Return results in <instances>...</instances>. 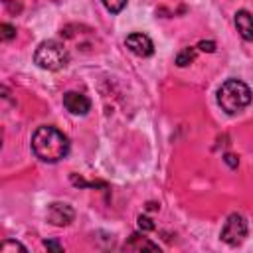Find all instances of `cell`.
I'll return each instance as SVG.
<instances>
[{
  "label": "cell",
  "instance_id": "16",
  "mask_svg": "<svg viewBox=\"0 0 253 253\" xmlns=\"http://www.w3.org/2000/svg\"><path fill=\"white\" fill-rule=\"evenodd\" d=\"M43 247L49 249V251H55V253H61L63 251V247H61V243L57 239H45L43 241Z\"/></svg>",
  "mask_w": 253,
  "mask_h": 253
},
{
  "label": "cell",
  "instance_id": "1",
  "mask_svg": "<svg viewBox=\"0 0 253 253\" xmlns=\"http://www.w3.org/2000/svg\"><path fill=\"white\" fill-rule=\"evenodd\" d=\"M32 150L42 162H57L69 152V138L55 126H40L32 134Z\"/></svg>",
  "mask_w": 253,
  "mask_h": 253
},
{
  "label": "cell",
  "instance_id": "13",
  "mask_svg": "<svg viewBox=\"0 0 253 253\" xmlns=\"http://www.w3.org/2000/svg\"><path fill=\"white\" fill-rule=\"evenodd\" d=\"M12 38H16V28L10 26V24H0V40L2 42H10Z\"/></svg>",
  "mask_w": 253,
  "mask_h": 253
},
{
  "label": "cell",
  "instance_id": "4",
  "mask_svg": "<svg viewBox=\"0 0 253 253\" xmlns=\"http://www.w3.org/2000/svg\"><path fill=\"white\" fill-rule=\"evenodd\" d=\"M219 237L229 247L241 245L245 241V237H247V219L241 213H229L225 223H223V227H221Z\"/></svg>",
  "mask_w": 253,
  "mask_h": 253
},
{
  "label": "cell",
  "instance_id": "5",
  "mask_svg": "<svg viewBox=\"0 0 253 253\" xmlns=\"http://www.w3.org/2000/svg\"><path fill=\"white\" fill-rule=\"evenodd\" d=\"M75 217V211L69 204H61V202H53L49 204L47 208V221L51 225H57V227H63V225H69Z\"/></svg>",
  "mask_w": 253,
  "mask_h": 253
},
{
  "label": "cell",
  "instance_id": "2",
  "mask_svg": "<svg viewBox=\"0 0 253 253\" xmlns=\"http://www.w3.org/2000/svg\"><path fill=\"white\" fill-rule=\"evenodd\" d=\"M251 103V89L239 79H227L217 89V105L227 115L243 111Z\"/></svg>",
  "mask_w": 253,
  "mask_h": 253
},
{
  "label": "cell",
  "instance_id": "12",
  "mask_svg": "<svg viewBox=\"0 0 253 253\" xmlns=\"http://www.w3.org/2000/svg\"><path fill=\"white\" fill-rule=\"evenodd\" d=\"M10 251H22V253H26L28 249L20 243V241H4L2 245H0V253H10Z\"/></svg>",
  "mask_w": 253,
  "mask_h": 253
},
{
  "label": "cell",
  "instance_id": "17",
  "mask_svg": "<svg viewBox=\"0 0 253 253\" xmlns=\"http://www.w3.org/2000/svg\"><path fill=\"white\" fill-rule=\"evenodd\" d=\"M223 162H225L229 168H237V164H239V158H237L235 154L227 152V154H223Z\"/></svg>",
  "mask_w": 253,
  "mask_h": 253
},
{
  "label": "cell",
  "instance_id": "8",
  "mask_svg": "<svg viewBox=\"0 0 253 253\" xmlns=\"http://www.w3.org/2000/svg\"><path fill=\"white\" fill-rule=\"evenodd\" d=\"M233 22H235V28H237L239 36H241L245 42H253V16H251V12H247V10H237Z\"/></svg>",
  "mask_w": 253,
  "mask_h": 253
},
{
  "label": "cell",
  "instance_id": "10",
  "mask_svg": "<svg viewBox=\"0 0 253 253\" xmlns=\"http://www.w3.org/2000/svg\"><path fill=\"white\" fill-rule=\"evenodd\" d=\"M194 59H196V49H194V47H186V49H182V51L176 55V65H178V67H186V65H190Z\"/></svg>",
  "mask_w": 253,
  "mask_h": 253
},
{
  "label": "cell",
  "instance_id": "3",
  "mask_svg": "<svg viewBox=\"0 0 253 253\" xmlns=\"http://www.w3.org/2000/svg\"><path fill=\"white\" fill-rule=\"evenodd\" d=\"M34 63L45 71H59L69 63L67 47L55 40L42 42L34 53Z\"/></svg>",
  "mask_w": 253,
  "mask_h": 253
},
{
  "label": "cell",
  "instance_id": "9",
  "mask_svg": "<svg viewBox=\"0 0 253 253\" xmlns=\"http://www.w3.org/2000/svg\"><path fill=\"white\" fill-rule=\"evenodd\" d=\"M125 249L126 251H144V249H148V251H160V247L156 243H152L150 239H146L140 233H132L130 239L125 243Z\"/></svg>",
  "mask_w": 253,
  "mask_h": 253
},
{
  "label": "cell",
  "instance_id": "14",
  "mask_svg": "<svg viewBox=\"0 0 253 253\" xmlns=\"http://www.w3.org/2000/svg\"><path fill=\"white\" fill-rule=\"evenodd\" d=\"M136 223H138V229H140L142 233H146V231H152V229L156 227V225H154V221H152L150 217H146V215H138Z\"/></svg>",
  "mask_w": 253,
  "mask_h": 253
},
{
  "label": "cell",
  "instance_id": "18",
  "mask_svg": "<svg viewBox=\"0 0 253 253\" xmlns=\"http://www.w3.org/2000/svg\"><path fill=\"white\" fill-rule=\"evenodd\" d=\"M146 210H158V204H154V202H148V204H146Z\"/></svg>",
  "mask_w": 253,
  "mask_h": 253
},
{
  "label": "cell",
  "instance_id": "6",
  "mask_svg": "<svg viewBox=\"0 0 253 253\" xmlns=\"http://www.w3.org/2000/svg\"><path fill=\"white\" fill-rule=\"evenodd\" d=\"M125 43L138 57H148V55L154 53V43H152V40L146 34H138V32L128 34L126 40H125Z\"/></svg>",
  "mask_w": 253,
  "mask_h": 253
},
{
  "label": "cell",
  "instance_id": "7",
  "mask_svg": "<svg viewBox=\"0 0 253 253\" xmlns=\"http://www.w3.org/2000/svg\"><path fill=\"white\" fill-rule=\"evenodd\" d=\"M63 107L71 113V115H87L91 109V101L77 91H67L63 95Z\"/></svg>",
  "mask_w": 253,
  "mask_h": 253
},
{
  "label": "cell",
  "instance_id": "11",
  "mask_svg": "<svg viewBox=\"0 0 253 253\" xmlns=\"http://www.w3.org/2000/svg\"><path fill=\"white\" fill-rule=\"evenodd\" d=\"M101 2L107 8V12H111V14H119L126 6V0H101Z\"/></svg>",
  "mask_w": 253,
  "mask_h": 253
},
{
  "label": "cell",
  "instance_id": "15",
  "mask_svg": "<svg viewBox=\"0 0 253 253\" xmlns=\"http://www.w3.org/2000/svg\"><path fill=\"white\" fill-rule=\"evenodd\" d=\"M198 49H200V51H206V53H213V51H215V42H211V40H202V42L198 43Z\"/></svg>",
  "mask_w": 253,
  "mask_h": 253
}]
</instances>
